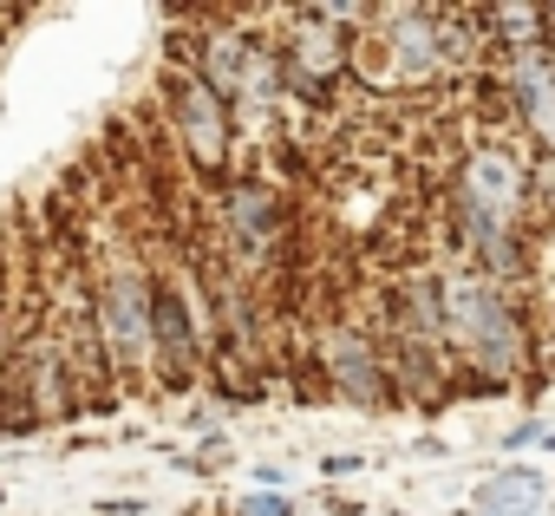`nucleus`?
<instances>
[{
    "instance_id": "nucleus-1",
    "label": "nucleus",
    "mask_w": 555,
    "mask_h": 516,
    "mask_svg": "<svg viewBox=\"0 0 555 516\" xmlns=\"http://www.w3.org/2000/svg\"><path fill=\"white\" fill-rule=\"evenodd\" d=\"M438 301H444V353L457 366L490 373L496 386L529 379V366L542 360V340H535L529 301L516 288H496L477 269L444 262L438 269Z\"/></svg>"
},
{
    "instance_id": "nucleus-2",
    "label": "nucleus",
    "mask_w": 555,
    "mask_h": 516,
    "mask_svg": "<svg viewBox=\"0 0 555 516\" xmlns=\"http://www.w3.org/2000/svg\"><path fill=\"white\" fill-rule=\"evenodd\" d=\"M92 282H99L105 360H112L118 392L131 399L138 386H151V282H157V262H151V248L125 229V235L105 242V262L92 269Z\"/></svg>"
},
{
    "instance_id": "nucleus-3",
    "label": "nucleus",
    "mask_w": 555,
    "mask_h": 516,
    "mask_svg": "<svg viewBox=\"0 0 555 516\" xmlns=\"http://www.w3.org/2000/svg\"><path fill=\"white\" fill-rule=\"evenodd\" d=\"M164 138L177 144L183 177H196L203 190H222L235 177V112L196 79V66H164Z\"/></svg>"
},
{
    "instance_id": "nucleus-4",
    "label": "nucleus",
    "mask_w": 555,
    "mask_h": 516,
    "mask_svg": "<svg viewBox=\"0 0 555 516\" xmlns=\"http://www.w3.org/2000/svg\"><path fill=\"white\" fill-rule=\"evenodd\" d=\"M203 366H209V314H203L196 269L157 262V282H151V386L190 392V386H203Z\"/></svg>"
},
{
    "instance_id": "nucleus-5",
    "label": "nucleus",
    "mask_w": 555,
    "mask_h": 516,
    "mask_svg": "<svg viewBox=\"0 0 555 516\" xmlns=\"http://www.w3.org/2000/svg\"><path fill=\"white\" fill-rule=\"evenodd\" d=\"M308 334H314V360H321L334 399H347L353 412H392V405H399V399H392L386 347H379L353 314H340V321H314Z\"/></svg>"
},
{
    "instance_id": "nucleus-6",
    "label": "nucleus",
    "mask_w": 555,
    "mask_h": 516,
    "mask_svg": "<svg viewBox=\"0 0 555 516\" xmlns=\"http://www.w3.org/2000/svg\"><path fill=\"white\" fill-rule=\"evenodd\" d=\"M464 509L470 516H542L548 509V477L529 470V464H503V470L477 477V490H470Z\"/></svg>"
},
{
    "instance_id": "nucleus-7",
    "label": "nucleus",
    "mask_w": 555,
    "mask_h": 516,
    "mask_svg": "<svg viewBox=\"0 0 555 516\" xmlns=\"http://www.w3.org/2000/svg\"><path fill=\"white\" fill-rule=\"evenodd\" d=\"M203 386H209V399L222 405V412H255V405H268V373L255 366V360H242V353H222V347H209V366H203Z\"/></svg>"
},
{
    "instance_id": "nucleus-8",
    "label": "nucleus",
    "mask_w": 555,
    "mask_h": 516,
    "mask_svg": "<svg viewBox=\"0 0 555 516\" xmlns=\"http://www.w3.org/2000/svg\"><path fill=\"white\" fill-rule=\"evenodd\" d=\"M170 464H177V470H190V477H209V470H229V464H235V444H229L222 431H209L196 451H177Z\"/></svg>"
},
{
    "instance_id": "nucleus-9",
    "label": "nucleus",
    "mask_w": 555,
    "mask_h": 516,
    "mask_svg": "<svg viewBox=\"0 0 555 516\" xmlns=\"http://www.w3.org/2000/svg\"><path fill=\"white\" fill-rule=\"evenodd\" d=\"M301 503L288 496V490H242V503L229 509V516H295Z\"/></svg>"
},
{
    "instance_id": "nucleus-10",
    "label": "nucleus",
    "mask_w": 555,
    "mask_h": 516,
    "mask_svg": "<svg viewBox=\"0 0 555 516\" xmlns=\"http://www.w3.org/2000/svg\"><path fill=\"white\" fill-rule=\"evenodd\" d=\"M353 470H366V451H327L321 457V477H353Z\"/></svg>"
},
{
    "instance_id": "nucleus-11",
    "label": "nucleus",
    "mask_w": 555,
    "mask_h": 516,
    "mask_svg": "<svg viewBox=\"0 0 555 516\" xmlns=\"http://www.w3.org/2000/svg\"><path fill=\"white\" fill-rule=\"evenodd\" d=\"M535 438H548V425H542V418H522V425L503 431V451H522V444H535Z\"/></svg>"
},
{
    "instance_id": "nucleus-12",
    "label": "nucleus",
    "mask_w": 555,
    "mask_h": 516,
    "mask_svg": "<svg viewBox=\"0 0 555 516\" xmlns=\"http://www.w3.org/2000/svg\"><path fill=\"white\" fill-rule=\"evenodd\" d=\"M321 509H327V516H360V503H353V496H340V490H327V496H321Z\"/></svg>"
},
{
    "instance_id": "nucleus-13",
    "label": "nucleus",
    "mask_w": 555,
    "mask_h": 516,
    "mask_svg": "<svg viewBox=\"0 0 555 516\" xmlns=\"http://www.w3.org/2000/svg\"><path fill=\"white\" fill-rule=\"evenodd\" d=\"M190 431L209 438V431H216V405H190Z\"/></svg>"
},
{
    "instance_id": "nucleus-14",
    "label": "nucleus",
    "mask_w": 555,
    "mask_h": 516,
    "mask_svg": "<svg viewBox=\"0 0 555 516\" xmlns=\"http://www.w3.org/2000/svg\"><path fill=\"white\" fill-rule=\"evenodd\" d=\"M99 509H105V516H144V503H138V496H112V503H99Z\"/></svg>"
},
{
    "instance_id": "nucleus-15",
    "label": "nucleus",
    "mask_w": 555,
    "mask_h": 516,
    "mask_svg": "<svg viewBox=\"0 0 555 516\" xmlns=\"http://www.w3.org/2000/svg\"><path fill=\"white\" fill-rule=\"evenodd\" d=\"M542 451H555V425H548V438H542Z\"/></svg>"
},
{
    "instance_id": "nucleus-16",
    "label": "nucleus",
    "mask_w": 555,
    "mask_h": 516,
    "mask_svg": "<svg viewBox=\"0 0 555 516\" xmlns=\"http://www.w3.org/2000/svg\"><path fill=\"white\" fill-rule=\"evenodd\" d=\"M392 516H405V509H392Z\"/></svg>"
},
{
    "instance_id": "nucleus-17",
    "label": "nucleus",
    "mask_w": 555,
    "mask_h": 516,
    "mask_svg": "<svg viewBox=\"0 0 555 516\" xmlns=\"http://www.w3.org/2000/svg\"><path fill=\"white\" fill-rule=\"evenodd\" d=\"M183 516H196V509H183Z\"/></svg>"
},
{
    "instance_id": "nucleus-18",
    "label": "nucleus",
    "mask_w": 555,
    "mask_h": 516,
    "mask_svg": "<svg viewBox=\"0 0 555 516\" xmlns=\"http://www.w3.org/2000/svg\"><path fill=\"white\" fill-rule=\"evenodd\" d=\"M0 496H8V490H0Z\"/></svg>"
}]
</instances>
